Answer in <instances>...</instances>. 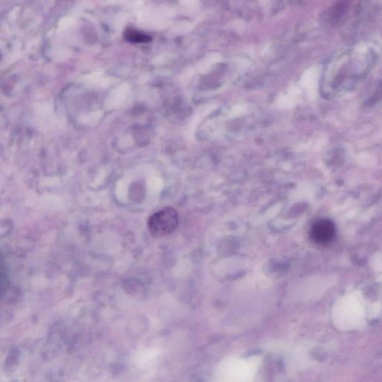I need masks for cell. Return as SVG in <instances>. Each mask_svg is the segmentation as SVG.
<instances>
[{
    "label": "cell",
    "mask_w": 382,
    "mask_h": 382,
    "mask_svg": "<svg viewBox=\"0 0 382 382\" xmlns=\"http://www.w3.org/2000/svg\"><path fill=\"white\" fill-rule=\"evenodd\" d=\"M178 212L171 207H166L152 214L148 220V228L152 236L162 238L172 234L178 227Z\"/></svg>",
    "instance_id": "cell-1"
},
{
    "label": "cell",
    "mask_w": 382,
    "mask_h": 382,
    "mask_svg": "<svg viewBox=\"0 0 382 382\" xmlns=\"http://www.w3.org/2000/svg\"><path fill=\"white\" fill-rule=\"evenodd\" d=\"M310 235L316 244L321 245L329 244L335 238V224L329 219L317 221L311 227Z\"/></svg>",
    "instance_id": "cell-2"
},
{
    "label": "cell",
    "mask_w": 382,
    "mask_h": 382,
    "mask_svg": "<svg viewBox=\"0 0 382 382\" xmlns=\"http://www.w3.org/2000/svg\"><path fill=\"white\" fill-rule=\"evenodd\" d=\"M4 269L2 268V263L0 261V292L5 287V276L3 273Z\"/></svg>",
    "instance_id": "cell-3"
}]
</instances>
